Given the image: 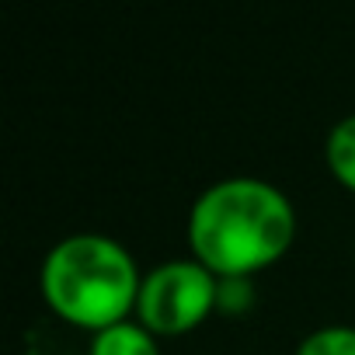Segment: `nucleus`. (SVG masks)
Returning a JSON list of instances; mask_svg holds the SVG:
<instances>
[{"instance_id": "nucleus-3", "label": "nucleus", "mask_w": 355, "mask_h": 355, "mask_svg": "<svg viewBox=\"0 0 355 355\" xmlns=\"http://www.w3.org/2000/svg\"><path fill=\"white\" fill-rule=\"evenodd\" d=\"M223 282L196 258H174L143 275L136 320L157 338H182L220 306Z\"/></svg>"}, {"instance_id": "nucleus-6", "label": "nucleus", "mask_w": 355, "mask_h": 355, "mask_svg": "<svg viewBox=\"0 0 355 355\" xmlns=\"http://www.w3.org/2000/svg\"><path fill=\"white\" fill-rule=\"evenodd\" d=\"M296 355H355V327L352 324L317 327L296 345Z\"/></svg>"}, {"instance_id": "nucleus-2", "label": "nucleus", "mask_w": 355, "mask_h": 355, "mask_svg": "<svg viewBox=\"0 0 355 355\" xmlns=\"http://www.w3.org/2000/svg\"><path fill=\"white\" fill-rule=\"evenodd\" d=\"M143 275L132 254L105 234H70L49 248L39 272L46 306L91 334L132 320Z\"/></svg>"}, {"instance_id": "nucleus-4", "label": "nucleus", "mask_w": 355, "mask_h": 355, "mask_svg": "<svg viewBox=\"0 0 355 355\" xmlns=\"http://www.w3.org/2000/svg\"><path fill=\"white\" fill-rule=\"evenodd\" d=\"M87 355H160V345L157 334H150L139 320H122L91 334Z\"/></svg>"}, {"instance_id": "nucleus-5", "label": "nucleus", "mask_w": 355, "mask_h": 355, "mask_svg": "<svg viewBox=\"0 0 355 355\" xmlns=\"http://www.w3.org/2000/svg\"><path fill=\"white\" fill-rule=\"evenodd\" d=\"M324 164L341 189L355 192V115H345L331 125L324 139Z\"/></svg>"}, {"instance_id": "nucleus-1", "label": "nucleus", "mask_w": 355, "mask_h": 355, "mask_svg": "<svg viewBox=\"0 0 355 355\" xmlns=\"http://www.w3.org/2000/svg\"><path fill=\"white\" fill-rule=\"evenodd\" d=\"M185 237L192 258L220 282H244L286 258L296 237V209L272 182L237 174L192 202Z\"/></svg>"}]
</instances>
